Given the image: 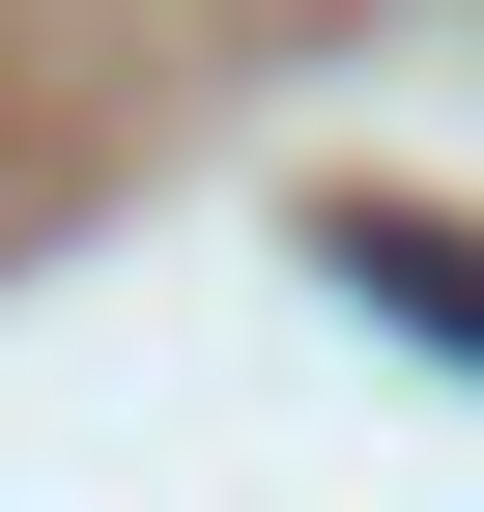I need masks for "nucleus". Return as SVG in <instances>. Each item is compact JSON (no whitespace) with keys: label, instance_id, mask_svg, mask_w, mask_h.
<instances>
[{"label":"nucleus","instance_id":"nucleus-1","mask_svg":"<svg viewBox=\"0 0 484 512\" xmlns=\"http://www.w3.org/2000/svg\"><path fill=\"white\" fill-rule=\"evenodd\" d=\"M314 256H342L428 370H484V228H456V200H371V171H342V200H314Z\"/></svg>","mask_w":484,"mask_h":512}]
</instances>
